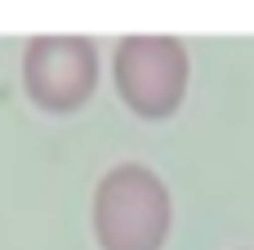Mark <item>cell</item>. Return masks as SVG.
Instances as JSON below:
<instances>
[{"label":"cell","instance_id":"6da1fadb","mask_svg":"<svg viewBox=\"0 0 254 250\" xmlns=\"http://www.w3.org/2000/svg\"><path fill=\"white\" fill-rule=\"evenodd\" d=\"M94 233L103 250H161L170 233V197L161 179L138 166L112 170L94 201Z\"/></svg>","mask_w":254,"mask_h":250}]
</instances>
